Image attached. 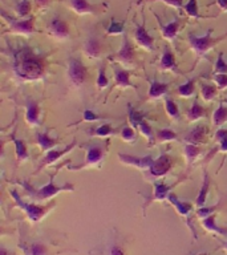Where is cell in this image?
<instances>
[{
    "label": "cell",
    "mask_w": 227,
    "mask_h": 255,
    "mask_svg": "<svg viewBox=\"0 0 227 255\" xmlns=\"http://www.w3.org/2000/svg\"><path fill=\"white\" fill-rule=\"evenodd\" d=\"M15 71L23 79L37 80L44 73V59L32 49H21L15 56Z\"/></svg>",
    "instance_id": "cell-1"
},
{
    "label": "cell",
    "mask_w": 227,
    "mask_h": 255,
    "mask_svg": "<svg viewBox=\"0 0 227 255\" xmlns=\"http://www.w3.org/2000/svg\"><path fill=\"white\" fill-rule=\"evenodd\" d=\"M213 29H207V32L203 36H197L194 33H189L187 35V40H189V44H190L191 49L195 52L197 55V60L201 59V57H206L209 51H211L213 48L219 44L221 41L227 37V32L223 36H219V37H213Z\"/></svg>",
    "instance_id": "cell-2"
},
{
    "label": "cell",
    "mask_w": 227,
    "mask_h": 255,
    "mask_svg": "<svg viewBox=\"0 0 227 255\" xmlns=\"http://www.w3.org/2000/svg\"><path fill=\"white\" fill-rule=\"evenodd\" d=\"M23 186L25 187V190L29 191V194L36 199V201H44V199H49L52 198L53 195H56L60 191H72L75 189V186L72 183H65V185H61V186H57L53 181V177H51V181L48 185H45L44 187L39 189V190H33L31 189V186L28 185L27 182H23Z\"/></svg>",
    "instance_id": "cell-3"
},
{
    "label": "cell",
    "mask_w": 227,
    "mask_h": 255,
    "mask_svg": "<svg viewBox=\"0 0 227 255\" xmlns=\"http://www.w3.org/2000/svg\"><path fill=\"white\" fill-rule=\"evenodd\" d=\"M11 195L16 201V206H19L20 209H23L25 215L28 217V219L33 223L39 222L40 219L47 214L48 210H49L52 206H55V203H51V205H48V206H39V205H35V203L24 202L23 199L20 198L19 193L16 190H11Z\"/></svg>",
    "instance_id": "cell-4"
},
{
    "label": "cell",
    "mask_w": 227,
    "mask_h": 255,
    "mask_svg": "<svg viewBox=\"0 0 227 255\" xmlns=\"http://www.w3.org/2000/svg\"><path fill=\"white\" fill-rule=\"evenodd\" d=\"M108 153V143H92L87 146V158L81 165L75 167H71L72 170H77V169H83L88 166H96L99 163L103 162L104 157Z\"/></svg>",
    "instance_id": "cell-5"
},
{
    "label": "cell",
    "mask_w": 227,
    "mask_h": 255,
    "mask_svg": "<svg viewBox=\"0 0 227 255\" xmlns=\"http://www.w3.org/2000/svg\"><path fill=\"white\" fill-rule=\"evenodd\" d=\"M1 16L3 19L7 20V24L9 25V31L13 32V33H21V35L29 36L32 35L35 29V16H29L28 19L25 20H16L13 17H9V16L5 15V12H1Z\"/></svg>",
    "instance_id": "cell-6"
},
{
    "label": "cell",
    "mask_w": 227,
    "mask_h": 255,
    "mask_svg": "<svg viewBox=\"0 0 227 255\" xmlns=\"http://www.w3.org/2000/svg\"><path fill=\"white\" fill-rule=\"evenodd\" d=\"M127 109H129V120H130L131 125H133L134 128H137V129H139L141 134L145 135V137L150 141L149 145L151 146V145L154 143V139H155L154 133H153L151 127L146 123V121H145V119H143L141 113H138V112H135L134 109H133V107H131L130 104L127 105Z\"/></svg>",
    "instance_id": "cell-7"
},
{
    "label": "cell",
    "mask_w": 227,
    "mask_h": 255,
    "mask_svg": "<svg viewBox=\"0 0 227 255\" xmlns=\"http://www.w3.org/2000/svg\"><path fill=\"white\" fill-rule=\"evenodd\" d=\"M88 69L84 67V64L77 59H69L68 63V77L75 87H81L87 80Z\"/></svg>",
    "instance_id": "cell-8"
},
{
    "label": "cell",
    "mask_w": 227,
    "mask_h": 255,
    "mask_svg": "<svg viewBox=\"0 0 227 255\" xmlns=\"http://www.w3.org/2000/svg\"><path fill=\"white\" fill-rule=\"evenodd\" d=\"M167 199H169V202L173 205V206L175 207V210L178 211L179 215H182V217H185L186 218V222L187 225H189V227H190L191 230H193V235H194V238L197 239L198 237H197V231H195V229L193 227V225H190V213L191 210H193V205L191 203H187V202H181L178 199V197L174 194V193H170L169 194V197H167Z\"/></svg>",
    "instance_id": "cell-9"
},
{
    "label": "cell",
    "mask_w": 227,
    "mask_h": 255,
    "mask_svg": "<svg viewBox=\"0 0 227 255\" xmlns=\"http://www.w3.org/2000/svg\"><path fill=\"white\" fill-rule=\"evenodd\" d=\"M171 166H173V161H171V157H169L167 154H161L158 158H155L151 163L150 169V174L153 177H163L166 175L169 171H170Z\"/></svg>",
    "instance_id": "cell-10"
},
{
    "label": "cell",
    "mask_w": 227,
    "mask_h": 255,
    "mask_svg": "<svg viewBox=\"0 0 227 255\" xmlns=\"http://www.w3.org/2000/svg\"><path fill=\"white\" fill-rule=\"evenodd\" d=\"M181 181L175 183H171V185H166V183L163 182H153V186H154V191H153V195H151L150 198H147L146 203L143 205V210H146L147 205H150L153 201H163L165 198L169 197L170 194V191L177 186V183H179Z\"/></svg>",
    "instance_id": "cell-11"
},
{
    "label": "cell",
    "mask_w": 227,
    "mask_h": 255,
    "mask_svg": "<svg viewBox=\"0 0 227 255\" xmlns=\"http://www.w3.org/2000/svg\"><path fill=\"white\" fill-rule=\"evenodd\" d=\"M69 5L79 15H95L105 4H91L88 0H69Z\"/></svg>",
    "instance_id": "cell-12"
},
{
    "label": "cell",
    "mask_w": 227,
    "mask_h": 255,
    "mask_svg": "<svg viewBox=\"0 0 227 255\" xmlns=\"http://www.w3.org/2000/svg\"><path fill=\"white\" fill-rule=\"evenodd\" d=\"M48 31L51 32V35H53L56 39H68L71 32H69V25L65 20L60 19V17H53L49 21L48 25Z\"/></svg>",
    "instance_id": "cell-13"
},
{
    "label": "cell",
    "mask_w": 227,
    "mask_h": 255,
    "mask_svg": "<svg viewBox=\"0 0 227 255\" xmlns=\"http://www.w3.org/2000/svg\"><path fill=\"white\" fill-rule=\"evenodd\" d=\"M115 61L122 64H133L134 63V49H133V45L129 41L126 36H123V43L122 47L119 48V51L117 52V55L112 57Z\"/></svg>",
    "instance_id": "cell-14"
},
{
    "label": "cell",
    "mask_w": 227,
    "mask_h": 255,
    "mask_svg": "<svg viewBox=\"0 0 227 255\" xmlns=\"http://www.w3.org/2000/svg\"><path fill=\"white\" fill-rule=\"evenodd\" d=\"M118 158L121 159V162L126 163V165H131V166L138 167L141 170H146V169H150L151 163H153V157L151 155H147V157H134V155H127L119 153Z\"/></svg>",
    "instance_id": "cell-15"
},
{
    "label": "cell",
    "mask_w": 227,
    "mask_h": 255,
    "mask_svg": "<svg viewBox=\"0 0 227 255\" xmlns=\"http://www.w3.org/2000/svg\"><path fill=\"white\" fill-rule=\"evenodd\" d=\"M84 52L91 59H99L103 52V43L97 35H89L84 43Z\"/></svg>",
    "instance_id": "cell-16"
},
{
    "label": "cell",
    "mask_w": 227,
    "mask_h": 255,
    "mask_svg": "<svg viewBox=\"0 0 227 255\" xmlns=\"http://www.w3.org/2000/svg\"><path fill=\"white\" fill-rule=\"evenodd\" d=\"M77 145V142H76V139H73L68 146H65L64 149H61V150H57V149H52V150L47 151V154H45V157H44L43 159H41V162H40V166L37 170H40L43 166H48V165H52V163H55L57 159L60 158V157H63L64 154H67V153H69V151L73 149V147Z\"/></svg>",
    "instance_id": "cell-17"
},
{
    "label": "cell",
    "mask_w": 227,
    "mask_h": 255,
    "mask_svg": "<svg viewBox=\"0 0 227 255\" xmlns=\"http://www.w3.org/2000/svg\"><path fill=\"white\" fill-rule=\"evenodd\" d=\"M134 37L135 41L143 47L147 51H154V39L151 37L149 33H147L146 28H145V23L142 24H137V28H135L134 32Z\"/></svg>",
    "instance_id": "cell-18"
},
{
    "label": "cell",
    "mask_w": 227,
    "mask_h": 255,
    "mask_svg": "<svg viewBox=\"0 0 227 255\" xmlns=\"http://www.w3.org/2000/svg\"><path fill=\"white\" fill-rule=\"evenodd\" d=\"M157 20H158V25L161 27V32H162V36L167 40H174L175 36L178 35L179 27H181V20L174 19L173 21L167 24H163L161 20L158 19V16L155 15Z\"/></svg>",
    "instance_id": "cell-19"
},
{
    "label": "cell",
    "mask_w": 227,
    "mask_h": 255,
    "mask_svg": "<svg viewBox=\"0 0 227 255\" xmlns=\"http://www.w3.org/2000/svg\"><path fill=\"white\" fill-rule=\"evenodd\" d=\"M206 134H207V128L206 127H197L191 131H189L185 135V141L187 143H193L198 146L199 143L206 142Z\"/></svg>",
    "instance_id": "cell-20"
},
{
    "label": "cell",
    "mask_w": 227,
    "mask_h": 255,
    "mask_svg": "<svg viewBox=\"0 0 227 255\" xmlns=\"http://www.w3.org/2000/svg\"><path fill=\"white\" fill-rule=\"evenodd\" d=\"M209 189H210V175L205 170L203 171L202 186L199 189V193L197 195V199H195V206H197V209H201V207L205 206L207 194H209Z\"/></svg>",
    "instance_id": "cell-21"
},
{
    "label": "cell",
    "mask_w": 227,
    "mask_h": 255,
    "mask_svg": "<svg viewBox=\"0 0 227 255\" xmlns=\"http://www.w3.org/2000/svg\"><path fill=\"white\" fill-rule=\"evenodd\" d=\"M159 67L163 71L177 72V63H175L174 53L170 51L169 47H165V49H163L162 57H161V61H159Z\"/></svg>",
    "instance_id": "cell-22"
},
{
    "label": "cell",
    "mask_w": 227,
    "mask_h": 255,
    "mask_svg": "<svg viewBox=\"0 0 227 255\" xmlns=\"http://www.w3.org/2000/svg\"><path fill=\"white\" fill-rule=\"evenodd\" d=\"M130 76L131 75L129 71H125V69H121V68H114V83L117 87L137 89V88L130 83Z\"/></svg>",
    "instance_id": "cell-23"
},
{
    "label": "cell",
    "mask_w": 227,
    "mask_h": 255,
    "mask_svg": "<svg viewBox=\"0 0 227 255\" xmlns=\"http://www.w3.org/2000/svg\"><path fill=\"white\" fill-rule=\"evenodd\" d=\"M169 88H170V84L159 83V81H151L150 88H149V93H147V99L154 100L161 97V96L166 95L167 91H169Z\"/></svg>",
    "instance_id": "cell-24"
},
{
    "label": "cell",
    "mask_w": 227,
    "mask_h": 255,
    "mask_svg": "<svg viewBox=\"0 0 227 255\" xmlns=\"http://www.w3.org/2000/svg\"><path fill=\"white\" fill-rule=\"evenodd\" d=\"M40 119V107L36 101H28L27 111H25V120L29 125H37Z\"/></svg>",
    "instance_id": "cell-25"
},
{
    "label": "cell",
    "mask_w": 227,
    "mask_h": 255,
    "mask_svg": "<svg viewBox=\"0 0 227 255\" xmlns=\"http://www.w3.org/2000/svg\"><path fill=\"white\" fill-rule=\"evenodd\" d=\"M36 139H37V143H39L40 149H41L43 151L52 150V147L56 146V145L60 142L59 139L52 138L48 131H44V133H37V134H36Z\"/></svg>",
    "instance_id": "cell-26"
},
{
    "label": "cell",
    "mask_w": 227,
    "mask_h": 255,
    "mask_svg": "<svg viewBox=\"0 0 227 255\" xmlns=\"http://www.w3.org/2000/svg\"><path fill=\"white\" fill-rule=\"evenodd\" d=\"M215 217L217 214H213L207 218L202 219V226L206 229L209 233H213V234H219V235H227V230L223 229V227H219L217 223H215Z\"/></svg>",
    "instance_id": "cell-27"
},
{
    "label": "cell",
    "mask_w": 227,
    "mask_h": 255,
    "mask_svg": "<svg viewBox=\"0 0 227 255\" xmlns=\"http://www.w3.org/2000/svg\"><path fill=\"white\" fill-rule=\"evenodd\" d=\"M206 116V111H205V108H202L199 105L198 100H194V103L191 105V108L187 112V120L191 121V123H194V121H198V120L203 119Z\"/></svg>",
    "instance_id": "cell-28"
},
{
    "label": "cell",
    "mask_w": 227,
    "mask_h": 255,
    "mask_svg": "<svg viewBox=\"0 0 227 255\" xmlns=\"http://www.w3.org/2000/svg\"><path fill=\"white\" fill-rule=\"evenodd\" d=\"M13 143H15V151H16V159H17V162H21V161H25V159L29 157L28 154V149L25 146V142H24L23 139L16 138L15 135H12L11 137Z\"/></svg>",
    "instance_id": "cell-29"
},
{
    "label": "cell",
    "mask_w": 227,
    "mask_h": 255,
    "mask_svg": "<svg viewBox=\"0 0 227 255\" xmlns=\"http://www.w3.org/2000/svg\"><path fill=\"white\" fill-rule=\"evenodd\" d=\"M227 121V107L223 105V103L219 104V107L217 108L213 113V124L215 128H221L223 124Z\"/></svg>",
    "instance_id": "cell-30"
},
{
    "label": "cell",
    "mask_w": 227,
    "mask_h": 255,
    "mask_svg": "<svg viewBox=\"0 0 227 255\" xmlns=\"http://www.w3.org/2000/svg\"><path fill=\"white\" fill-rule=\"evenodd\" d=\"M25 255H48L47 246L41 242H33L28 246H23Z\"/></svg>",
    "instance_id": "cell-31"
},
{
    "label": "cell",
    "mask_w": 227,
    "mask_h": 255,
    "mask_svg": "<svg viewBox=\"0 0 227 255\" xmlns=\"http://www.w3.org/2000/svg\"><path fill=\"white\" fill-rule=\"evenodd\" d=\"M31 7H32V4L29 0H19V1L15 4L16 15L19 16L20 19L27 17V16L31 13Z\"/></svg>",
    "instance_id": "cell-32"
},
{
    "label": "cell",
    "mask_w": 227,
    "mask_h": 255,
    "mask_svg": "<svg viewBox=\"0 0 227 255\" xmlns=\"http://www.w3.org/2000/svg\"><path fill=\"white\" fill-rule=\"evenodd\" d=\"M201 154V149H199L197 145H193V143H186L185 145V155H186L187 159V166L190 167V165L195 161V158Z\"/></svg>",
    "instance_id": "cell-33"
},
{
    "label": "cell",
    "mask_w": 227,
    "mask_h": 255,
    "mask_svg": "<svg viewBox=\"0 0 227 255\" xmlns=\"http://www.w3.org/2000/svg\"><path fill=\"white\" fill-rule=\"evenodd\" d=\"M157 139L159 142H169V141H177L178 135L174 130H171L169 128H163L157 131Z\"/></svg>",
    "instance_id": "cell-34"
},
{
    "label": "cell",
    "mask_w": 227,
    "mask_h": 255,
    "mask_svg": "<svg viewBox=\"0 0 227 255\" xmlns=\"http://www.w3.org/2000/svg\"><path fill=\"white\" fill-rule=\"evenodd\" d=\"M89 133H91L92 135H97V137H109V135L114 134L115 130L112 128L111 124H103V125H100L99 128L92 129Z\"/></svg>",
    "instance_id": "cell-35"
},
{
    "label": "cell",
    "mask_w": 227,
    "mask_h": 255,
    "mask_svg": "<svg viewBox=\"0 0 227 255\" xmlns=\"http://www.w3.org/2000/svg\"><path fill=\"white\" fill-rule=\"evenodd\" d=\"M217 91H218V87H215V85H210V84H201L202 97L203 100H206V101L214 100V97L217 96Z\"/></svg>",
    "instance_id": "cell-36"
},
{
    "label": "cell",
    "mask_w": 227,
    "mask_h": 255,
    "mask_svg": "<svg viewBox=\"0 0 227 255\" xmlns=\"http://www.w3.org/2000/svg\"><path fill=\"white\" fill-rule=\"evenodd\" d=\"M195 80H197V79L187 80L186 83L183 84V85H181V87L178 88L179 95L182 96V97H190V96L194 93Z\"/></svg>",
    "instance_id": "cell-37"
},
{
    "label": "cell",
    "mask_w": 227,
    "mask_h": 255,
    "mask_svg": "<svg viewBox=\"0 0 227 255\" xmlns=\"http://www.w3.org/2000/svg\"><path fill=\"white\" fill-rule=\"evenodd\" d=\"M185 11H186V13L190 17H195V19H201V17H203V16L199 15L198 12V3H197V0H189L186 4H185Z\"/></svg>",
    "instance_id": "cell-38"
},
{
    "label": "cell",
    "mask_w": 227,
    "mask_h": 255,
    "mask_svg": "<svg viewBox=\"0 0 227 255\" xmlns=\"http://www.w3.org/2000/svg\"><path fill=\"white\" fill-rule=\"evenodd\" d=\"M215 73L217 75H227V63L225 61L223 52L218 53V59H217V63H215Z\"/></svg>",
    "instance_id": "cell-39"
},
{
    "label": "cell",
    "mask_w": 227,
    "mask_h": 255,
    "mask_svg": "<svg viewBox=\"0 0 227 255\" xmlns=\"http://www.w3.org/2000/svg\"><path fill=\"white\" fill-rule=\"evenodd\" d=\"M165 108H166V113L170 117H173V119H178L179 117V109L178 107H177V104L173 101L171 99H166V101H165Z\"/></svg>",
    "instance_id": "cell-40"
},
{
    "label": "cell",
    "mask_w": 227,
    "mask_h": 255,
    "mask_svg": "<svg viewBox=\"0 0 227 255\" xmlns=\"http://www.w3.org/2000/svg\"><path fill=\"white\" fill-rule=\"evenodd\" d=\"M96 84H97V88H99V89H104V88L108 87L109 81H108L107 75H105V65H101V67L99 68V76H97V81H96Z\"/></svg>",
    "instance_id": "cell-41"
},
{
    "label": "cell",
    "mask_w": 227,
    "mask_h": 255,
    "mask_svg": "<svg viewBox=\"0 0 227 255\" xmlns=\"http://www.w3.org/2000/svg\"><path fill=\"white\" fill-rule=\"evenodd\" d=\"M121 137H122L123 141H126V142H134L135 139V133L133 130V128L131 127H123L122 130H121Z\"/></svg>",
    "instance_id": "cell-42"
},
{
    "label": "cell",
    "mask_w": 227,
    "mask_h": 255,
    "mask_svg": "<svg viewBox=\"0 0 227 255\" xmlns=\"http://www.w3.org/2000/svg\"><path fill=\"white\" fill-rule=\"evenodd\" d=\"M218 151H223V153H227V138L223 139L219 142V145L217 147H214V150H211L209 154L206 155V158H205V162H209L211 159V157H214Z\"/></svg>",
    "instance_id": "cell-43"
},
{
    "label": "cell",
    "mask_w": 227,
    "mask_h": 255,
    "mask_svg": "<svg viewBox=\"0 0 227 255\" xmlns=\"http://www.w3.org/2000/svg\"><path fill=\"white\" fill-rule=\"evenodd\" d=\"M123 32V23L121 21H115L112 20L111 25L108 28V35H117V33H122Z\"/></svg>",
    "instance_id": "cell-44"
},
{
    "label": "cell",
    "mask_w": 227,
    "mask_h": 255,
    "mask_svg": "<svg viewBox=\"0 0 227 255\" xmlns=\"http://www.w3.org/2000/svg\"><path fill=\"white\" fill-rule=\"evenodd\" d=\"M217 207H218V205H215V206H211V207H201V209H198L197 210V217L198 218H207V217H210V215H213V213H214L215 210H217Z\"/></svg>",
    "instance_id": "cell-45"
},
{
    "label": "cell",
    "mask_w": 227,
    "mask_h": 255,
    "mask_svg": "<svg viewBox=\"0 0 227 255\" xmlns=\"http://www.w3.org/2000/svg\"><path fill=\"white\" fill-rule=\"evenodd\" d=\"M211 79L214 80L217 85H218V89H226L227 88V75H213Z\"/></svg>",
    "instance_id": "cell-46"
},
{
    "label": "cell",
    "mask_w": 227,
    "mask_h": 255,
    "mask_svg": "<svg viewBox=\"0 0 227 255\" xmlns=\"http://www.w3.org/2000/svg\"><path fill=\"white\" fill-rule=\"evenodd\" d=\"M107 255H125V250L122 249V246H119L118 243H113L108 247Z\"/></svg>",
    "instance_id": "cell-47"
},
{
    "label": "cell",
    "mask_w": 227,
    "mask_h": 255,
    "mask_svg": "<svg viewBox=\"0 0 227 255\" xmlns=\"http://www.w3.org/2000/svg\"><path fill=\"white\" fill-rule=\"evenodd\" d=\"M83 119L85 120V121H89V123H93V121H97V120H101L103 117H99V116L96 115L95 112L89 111V109H87V111L83 112Z\"/></svg>",
    "instance_id": "cell-48"
},
{
    "label": "cell",
    "mask_w": 227,
    "mask_h": 255,
    "mask_svg": "<svg viewBox=\"0 0 227 255\" xmlns=\"http://www.w3.org/2000/svg\"><path fill=\"white\" fill-rule=\"evenodd\" d=\"M227 138V129H225V128H219L218 130L215 131V141L217 142H221V141H223V139Z\"/></svg>",
    "instance_id": "cell-49"
},
{
    "label": "cell",
    "mask_w": 227,
    "mask_h": 255,
    "mask_svg": "<svg viewBox=\"0 0 227 255\" xmlns=\"http://www.w3.org/2000/svg\"><path fill=\"white\" fill-rule=\"evenodd\" d=\"M162 1H165V3L171 5V7L178 8V9H182V8L185 7V4H183L182 0H162Z\"/></svg>",
    "instance_id": "cell-50"
},
{
    "label": "cell",
    "mask_w": 227,
    "mask_h": 255,
    "mask_svg": "<svg viewBox=\"0 0 227 255\" xmlns=\"http://www.w3.org/2000/svg\"><path fill=\"white\" fill-rule=\"evenodd\" d=\"M217 4H218V7L223 11H227V0H217Z\"/></svg>",
    "instance_id": "cell-51"
},
{
    "label": "cell",
    "mask_w": 227,
    "mask_h": 255,
    "mask_svg": "<svg viewBox=\"0 0 227 255\" xmlns=\"http://www.w3.org/2000/svg\"><path fill=\"white\" fill-rule=\"evenodd\" d=\"M36 4L39 5V7H47L48 4L51 3L52 0H35Z\"/></svg>",
    "instance_id": "cell-52"
},
{
    "label": "cell",
    "mask_w": 227,
    "mask_h": 255,
    "mask_svg": "<svg viewBox=\"0 0 227 255\" xmlns=\"http://www.w3.org/2000/svg\"><path fill=\"white\" fill-rule=\"evenodd\" d=\"M0 255H15L11 251H8L5 247H1V250H0Z\"/></svg>",
    "instance_id": "cell-53"
},
{
    "label": "cell",
    "mask_w": 227,
    "mask_h": 255,
    "mask_svg": "<svg viewBox=\"0 0 227 255\" xmlns=\"http://www.w3.org/2000/svg\"><path fill=\"white\" fill-rule=\"evenodd\" d=\"M223 250H225L227 253V242H226V245H225V247H223Z\"/></svg>",
    "instance_id": "cell-54"
},
{
    "label": "cell",
    "mask_w": 227,
    "mask_h": 255,
    "mask_svg": "<svg viewBox=\"0 0 227 255\" xmlns=\"http://www.w3.org/2000/svg\"><path fill=\"white\" fill-rule=\"evenodd\" d=\"M191 255H209V254H191Z\"/></svg>",
    "instance_id": "cell-55"
}]
</instances>
